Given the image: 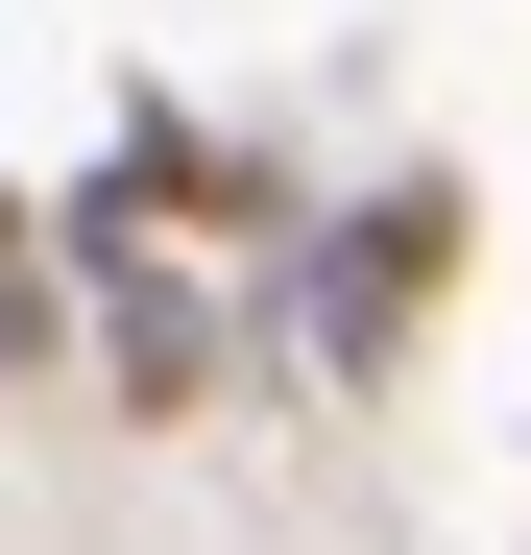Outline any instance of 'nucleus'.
I'll list each match as a JSON object with an SVG mask.
<instances>
[{"label":"nucleus","instance_id":"nucleus-1","mask_svg":"<svg viewBox=\"0 0 531 555\" xmlns=\"http://www.w3.org/2000/svg\"><path fill=\"white\" fill-rule=\"evenodd\" d=\"M435 266H459V194H435V169H411V194L363 218V291H338V362H387V338H411V291H435Z\"/></svg>","mask_w":531,"mask_h":555},{"label":"nucleus","instance_id":"nucleus-2","mask_svg":"<svg viewBox=\"0 0 531 555\" xmlns=\"http://www.w3.org/2000/svg\"><path fill=\"white\" fill-rule=\"evenodd\" d=\"M98 266H121V242H98ZM98 338H121V387H145V411L194 387V291H169V266H121V314H98Z\"/></svg>","mask_w":531,"mask_h":555},{"label":"nucleus","instance_id":"nucleus-3","mask_svg":"<svg viewBox=\"0 0 531 555\" xmlns=\"http://www.w3.org/2000/svg\"><path fill=\"white\" fill-rule=\"evenodd\" d=\"M0 338H49V218L0 194Z\"/></svg>","mask_w":531,"mask_h":555}]
</instances>
